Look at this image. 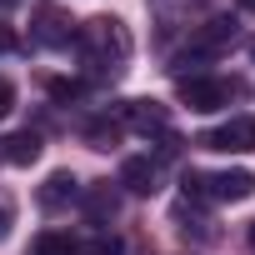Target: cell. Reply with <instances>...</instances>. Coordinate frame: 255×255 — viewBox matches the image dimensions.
<instances>
[{
  "instance_id": "obj_1",
  "label": "cell",
  "mask_w": 255,
  "mask_h": 255,
  "mask_svg": "<svg viewBox=\"0 0 255 255\" xmlns=\"http://www.w3.org/2000/svg\"><path fill=\"white\" fill-rule=\"evenodd\" d=\"M75 40H80V50H85V60L90 65H110V70H120V60L130 55V30H125L115 15H95V20H85V25H75Z\"/></svg>"
},
{
  "instance_id": "obj_2",
  "label": "cell",
  "mask_w": 255,
  "mask_h": 255,
  "mask_svg": "<svg viewBox=\"0 0 255 255\" xmlns=\"http://www.w3.org/2000/svg\"><path fill=\"white\" fill-rule=\"evenodd\" d=\"M30 35H35L40 45L60 50V45L75 40V20H70L65 5H55V0H35V5H30Z\"/></svg>"
},
{
  "instance_id": "obj_3",
  "label": "cell",
  "mask_w": 255,
  "mask_h": 255,
  "mask_svg": "<svg viewBox=\"0 0 255 255\" xmlns=\"http://www.w3.org/2000/svg\"><path fill=\"white\" fill-rule=\"evenodd\" d=\"M180 100L190 105V110H220V105H230V95H235V85L230 80H210V75H180Z\"/></svg>"
},
{
  "instance_id": "obj_4",
  "label": "cell",
  "mask_w": 255,
  "mask_h": 255,
  "mask_svg": "<svg viewBox=\"0 0 255 255\" xmlns=\"http://www.w3.org/2000/svg\"><path fill=\"white\" fill-rule=\"evenodd\" d=\"M230 40H235V20H225V15H220V20H205V25H200V30L190 35V50H185V55H180L175 65H180V70H185L190 60L200 65L205 55H220V50H225Z\"/></svg>"
},
{
  "instance_id": "obj_5",
  "label": "cell",
  "mask_w": 255,
  "mask_h": 255,
  "mask_svg": "<svg viewBox=\"0 0 255 255\" xmlns=\"http://www.w3.org/2000/svg\"><path fill=\"white\" fill-rule=\"evenodd\" d=\"M200 145L205 150H235V155H245V150H255V120H225V125H215V130L200 135Z\"/></svg>"
},
{
  "instance_id": "obj_6",
  "label": "cell",
  "mask_w": 255,
  "mask_h": 255,
  "mask_svg": "<svg viewBox=\"0 0 255 255\" xmlns=\"http://www.w3.org/2000/svg\"><path fill=\"white\" fill-rule=\"evenodd\" d=\"M205 185H210V200H250L255 195L250 170H220V175H205Z\"/></svg>"
},
{
  "instance_id": "obj_7",
  "label": "cell",
  "mask_w": 255,
  "mask_h": 255,
  "mask_svg": "<svg viewBox=\"0 0 255 255\" xmlns=\"http://www.w3.org/2000/svg\"><path fill=\"white\" fill-rule=\"evenodd\" d=\"M155 180H160L155 160H150V155H130V160L120 165V180H115V185H125L130 195H150V190H155Z\"/></svg>"
},
{
  "instance_id": "obj_8",
  "label": "cell",
  "mask_w": 255,
  "mask_h": 255,
  "mask_svg": "<svg viewBox=\"0 0 255 255\" xmlns=\"http://www.w3.org/2000/svg\"><path fill=\"white\" fill-rule=\"evenodd\" d=\"M120 125H135V130H165L170 115L160 110V100H130V105H120Z\"/></svg>"
},
{
  "instance_id": "obj_9",
  "label": "cell",
  "mask_w": 255,
  "mask_h": 255,
  "mask_svg": "<svg viewBox=\"0 0 255 255\" xmlns=\"http://www.w3.org/2000/svg\"><path fill=\"white\" fill-rule=\"evenodd\" d=\"M75 195H80V180H75L70 170H55V175L40 185V205H45V210H60V205H70Z\"/></svg>"
},
{
  "instance_id": "obj_10",
  "label": "cell",
  "mask_w": 255,
  "mask_h": 255,
  "mask_svg": "<svg viewBox=\"0 0 255 255\" xmlns=\"http://www.w3.org/2000/svg\"><path fill=\"white\" fill-rule=\"evenodd\" d=\"M85 210H90V220H95V225H105V220L120 210V195H115V185H110V180H95V185L85 190Z\"/></svg>"
},
{
  "instance_id": "obj_11",
  "label": "cell",
  "mask_w": 255,
  "mask_h": 255,
  "mask_svg": "<svg viewBox=\"0 0 255 255\" xmlns=\"http://www.w3.org/2000/svg\"><path fill=\"white\" fill-rule=\"evenodd\" d=\"M5 160H10V165H35V160H40V135H35V130H15V135L5 140Z\"/></svg>"
},
{
  "instance_id": "obj_12",
  "label": "cell",
  "mask_w": 255,
  "mask_h": 255,
  "mask_svg": "<svg viewBox=\"0 0 255 255\" xmlns=\"http://www.w3.org/2000/svg\"><path fill=\"white\" fill-rule=\"evenodd\" d=\"M35 255H80V245L65 230H45V235H35Z\"/></svg>"
},
{
  "instance_id": "obj_13",
  "label": "cell",
  "mask_w": 255,
  "mask_h": 255,
  "mask_svg": "<svg viewBox=\"0 0 255 255\" xmlns=\"http://www.w3.org/2000/svg\"><path fill=\"white\" fill-rule=\"evenodd\" d=\"M120 130H125V125H120V120H95V125H90V130H85V140H90L95 150H110V145L120 140Z\"/></svg>"
},
{
  "instance_id": "obj_14",
  "label": "cell",
  "mask_w": 255,
  "mask_h": 255,
  "mask_svg": "<svg viewBox=\"0 0 255 255\" xmlns=\"http://www.w3.org/2000/svg\"><path fill=\"white\" fill-rule=\"evenodd\" d=\"M85 255H120V240H115V235H95V240L85 245Z\"/></svg>"
},
{
  "instance_id": "obj_15",
  "label": "cell",
  "mask_w": 255,
  "mask_h": 255,
  "mask_svg": "<svg viewBox=\"0 0 255 255\" xmlns=\"http://www.w3.org/2000/svg\"><path fill=\"white\" fill-rule=\"evenodd\" d=\"M50 95H55V100H75L80 85H75V80H50Z\"/></svg>"
},
{
  "instance_id": "obj_16",
  "label": "cell",
  "mask_w": 255,
  "mask_h": 255,
  "mask_svg": "<svg viewBox=\"0 0 255 255\" xmlns=\"http://www.w3.org/2000/svg\"><path fill=\"white\" fill-rule=\"evenodd\" d=\"M10 105H15V85H10V80H0V120L10 115Z\"/></svg>"
},
{
  "instance_id": "obj_17",
  "label": "cell",
  "mask_w": 255,
  "mask_h": 255,
  "mask_svg": "<svg viewBox=\"0 0 255 255\" xmlns=\"http://www.w3.org/2000/svg\"><path fill=\"white\" fill-rule=\"evenodd\" d=\"M5 50H15V30H10L5 20H0V55H5Z\"/></svg>"
},
{
  "instance_id": "obj_18",
  "label": "cell",
  "mask_w": 255,
  "mask_h": 255,
  "mask_svg": "<svg viewBox=\"0 0 255 255\" xmlns=\"http://www.w3.org/2000/svg\"><path fill=\"white\" fill-rule=\"evenodd\" d=\"M5 235H10V210L0 205V240H5Z\"/></svg>"
},
{
  "instance_id": "obj_19",
  "label": "cell",
  "mask_w": 255,
  "mask_h": 255,
  "mask_svg": "<svg viewBox=\"0 0 255 255\" xmlns=\"http://www.w3.org/2000/svg\"><path fill=\"white\" fill-rule=\"evenodd\" d=\"M240 5H245V10H255V0H240Z\"/></svg>"
},
{
  "instance_id": "obj_20",
  "label": "cell",
  "mask_w": 255,
  "mask_h": 255,
  "mask_svg": "<svg viewBox=\"0 0 255 255\" xmlns=\"http://www.w3.org/2000/svg\"><path fill=\"white\" fill-rule=\"evenodd\" d=\"M250 250H255V225H250Z\"/></svg>"
},
{
  "instance_id": "obj_21",
  "label": "cell",
  "mask_w": 255,
  "mask_h": 255,
  "mask_svg": "<svg viewBox=\"0 0 255 255\" xmlns=\"http://www.w3.org/2000/svg\"><path fill=\"white\" fill-rule=\"evenodd\" d=\"M250 55H255V45H250Z\"/></svg>"
}]
</instances>
